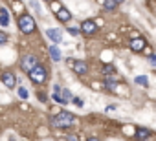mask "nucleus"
<instances>
[{
    "mask_svg": "<svg viewBox=\"0 0 156 141\" xmlns=\"http://www.w3.org/2000/svg\"><path fill=\"white\" fill-rule=\"evenodd\" d=\"M28 75H30V79L35 83V84H42L44 81H46V77H48V74H46V68L44 66H41L39 62L28 72Z\"/></svg>",
    "mask_w": 156,
    "mask_h": 141,
    "instance_id": "1",
    "label": "nucleus"
},
{
    "mask_svg": "<svg viewBox=\"0 0 156 141\" xmlns=\"http://www.w3.org/2000/svg\"><path fill=\"white\" fill-rule=\"evenodd\" d=\"M53 101H57L61 105H68V103H72V92L59 84H53Z\"/></svg>",
    "mask_w": 156,
    "mask_h": 141,
    "instance_id": "2",
    "label": "nucleus"
},
{
    "mask_svg": "<svg viewBox=\"0 0 156 141\" xmlns=\"http://www.w3.org/2000/svg\"><path fill=\"white\" fill-rule=\"evenodd\" d=\"M19 29L22 31V33H26V35H30V33H33L35 31V20H33V17L31 15H20L19 17Z\"/></svg>",
    "mask_w": 156,
    "mask_h": 141,
    "instance_id": "3",
    "label": "nucleus"
},
{
    "mask_svg": "<svg viewBox=\"0 0 156 141\" xmlns=\"http://www.w3.org/2000/svg\"><path fill=\"white\" fill-rule=\"evenodd\" d=\"M73 123V115L68 114V112H61L57 114L55 117H51V125L57 126V128H64V126H70Z\"/></svg>",
    "mask_w": 156,
    "mask_h": 141,
    "instance_id": "4",
    "label": "nucleus"
},
{
    "mask_svg": "<svg viewBox=\"0 0 156 141\" xmlns=\"http://www.w3.org/2000/svg\"><path fill=\"white\" fill-rule=\"evenodd\" d=\"M81 31H83L85 35H94V33L98 31V24H96L94 20H85V22L81 24Z\"/></svg>",
    "mask_w": 156,
    "mask_h": 141,
    "instance_id": "5",
    "label": "nucleus"
},
{
    "mask_svg": "<svg viewBox=\"0 0 156 141\" xmlns=\"http://www.w3.org/2000/svg\"><path fill=\"white\" fill-rule=\"evenodd\" d=\"M0 79H2L4 86H8V88H15V83H17V79H15V75H13L11 72H4Z\"/></svg>",
    "mask_w": 156,
    "mask_h": 141,
    "instance_id": "6",
    "label": "nucleus"
},
{
    "mask_svg": "<svg viewBox=\"0 0 156 141\" xmlns=\"http://www.w3.org/2000/svg\"><path fill=\"white\" fill-rule=\"evenodd\" d=\"M72 68H73V72L79 74V75H83V74L88 72V66H87V62H83V60H73V62H72Z\"/></svg>",
    "mask_w": 156,
    "mask_h": 141,
    "instance_id": "7",
    "label": "nucleus"
},
{
    "mask_svg": "<svg viewBox=\"0 0 156 141\" xmlns=\"http://www.w3.org/2000/svg\"><path fill=\"white\" fill-rule=\"evenodd\" d=\"M39 60H37V57H33V55H26V57H22V68L26 70V72H30V70L37 64Z\"/></svg>",
    "mask_w": 156,
    "mask_h": 141,
    "instance_id": "8",
    "label": "nucleus"
},
{
    "mask_svg": "<svg viewBox=\"0 0 156 141\" xmlns=\"http://www.w3.org/2000/svg\"><path fill=\"white\" fill-rule=\"evenodd\" d=\"M46 37H48L51 42H55V44L62 40V35H61V31H59V29H51V28H48V29H46Z\"/></svg>",
    "mask_w": 156,
    "mask_h": 141,
    "instance_id": "9",
    "label": "nucleus"
},
{
    "mask_svg": "<svg viewBox=\"0 0 156 141\" xmlns=\"http://www.w3.org/2000/svg\"><path fill=\"white\" fill-rule=\"evenodd\" d=\"M55 15H57V19H59L61 22H68V20L72 19V13H70L68 9H64V8H59Z\"/></svg>",
    "mask_w": 156,
    "mask_h": 141,
    "instance_id": "10",
    "label": "nucleus"
},
{
    "mask_svg": "<svg viewBox=\"0 0 156 141\" xmlns=\"http://www.w3.org/2000/svg\"><path fill=\"white\" fill-rule=\"evenodd\" d=\"M145 48V40L143 39H134L132 42H130V50L132 51H141Z\"/></svg>",
    "mask_w": 156,
    "mask_h": 141,
    "instance_id": "11",
    "label": "nucleus"
},
{
    "mask_svg": "<svg viewBox=\"0 0 156 141\" xmlns=\"http://www.w3.org/2000/svg\"><path fill=\"white\" fill-rule=\"evenodd\" d=\"M50 55H51V60H55V62L61 60V50H59L55 44H51V48H50Z\"/></svg>",
    "mask_w": 156,
    "mask_h": 141,
    "instance_id": "12",
    "label": "nucleus"
},
{
    "mask_svg": "<svg viewBox=\"0 0 156 141\" xmlns=\"http://www.w3.org/2000/svg\"><path fill=\"white\" fill-rule=\"evenodd\" d=\"M9 24V17H8V11L4 8H0V26H8Z\"/></svg>",
    "mask_w": 156,
    "mask_h": 141,
    "instance_id": "13",
    "label": "nucleus"
},
{
    "mask_svg": "<svg viewBox=\"0 0 156 141\" xmlns=\"http://www.w3.org/2000/svg\"><path fill=\"white\" fill-rule=\"evenodd\" d=\"M116 6H118L116 0H105V9H107V11H114Z\"/></svg>",
    "mask_w": 156,
    "mask_h": 141,
    "instance_id": "14",
    "label": "nucleus"
},
{
    "mask_svg": "<svg viewBox=\"0 0 156 141\" xmlns=\"http://www.w3.org/2000/svg\"><path fill=\"white\" fill-rule=\"evenodd\" d=\"M103 74L105 75H114L116 74V68L112 64H107V66H103Z\"/></svg>",
    "mask_w": 156,
    "mask_h": 141,
    "instance_id": "15",
    "label": "nucleus"
},
{
    "mask_svg": "<svg viewBox=\"0 0 156 141\" xmlns=\"http://www.w3.org/2000/svg\"><path fill=\"white\" fill-rule=\"evenodd\" d=\"M134 81H136V84H141V86H149V79H147L145 75H138Z\"/></svg>",
    "mask_w": 156,
    "mask_h": 141,
    "instance_id": "16",
    "label": "nucleus"
},
{
    "mask_svg": "<svg viewBox=\"0 0 156 141\" xmlns=\"http://www.w3.org/2000/svg\"><path fill=\"white\" fill-rule=\"evenodd\" d=\"M105 86H107V90H112V92H114V90H116V86H118V83H116L114 79H110V77H108V79L105 81Z\"/></svg>",
    "mask_w": 156,
    "mask_h": 141,
    "instance_id": "17",
    "label": "nucleus"
},
{
    "mask_svg": "<svg viewBox=\"0 0 156 141\" xmlns=\"http://www.w3.org/2000/svg\"><path fill=\"white\" fill-rule=\"evenodd\" d=\"M136 136H138L140 139H145V137H149V136H151V132H149L147 128H140V130L136 132Z\"/></svg>",
    "mask_w": 156,
    "mask_h": 141,
    "instance_id": "18",
    "label": "nucleus"
},
{
    "mask_svg": "<svg viewBox=\"0 0 156 141\" xmlns=\"http://www.w3.org/2000/svg\"><path fill=\"white\" fill-rule=\"evenodd\" d=\"M28 95H30V94H28L26 88H19V97H20V99H28Z\"/></svg>",
    "mask_w": 156,
    "mask_h": 141,
    "instance_id": "19",
    "label": "nucleus"
},
{
    "mask_svg": "<svg viewBox=\"0 0 156 141\" xmlns=\"http://www.w3.org/2000/svg\"><path fill=\"white\" fill-rule=\"evenodd\" d=\"M30 4L33 6V9H35L37 13H41V6H39V2H37V0H30Z\"/></svg>",
    "mask_w": 156,
    "mask_h": 141,
    "instance_id": "20",
    "label": "nucleus"
},
{
    "mask_svg": "<svg viewBox=\"0 0 156 141\" xmlns=\"http://www.w3.org/2000/svg\"><path fill=\"white\" fill-rule=\"evenodd\" d=\"M6 42H8V35H6L4 31H0V46L6 44Z\"/></svg>",
    "mask_w": 156,
    "mask_h": 141,
    "instance_id": "21",
    "label": "nucleus"
},
{
    "mask_svg": "<svg viewBox=\"0 0 156 141\" xmlns=\"http://www.w3.org/2000/svg\"><path fill=\"white\" fill-rule=\"evenodd\" d=\"M72 101H73V103H75L77 106H79V108L83 106V99H79V97H72Z\"/></svg>",
    "mask_w": 156,
    "mask_h": 141,
    "instance_id": "22",
    "label": "nucleus"
},
{
    "mask_svg": "<svg viewBox=\"0 0 156 141\" xmlns=\"http://www.w3.org/2000/svg\"><path fill=\"white\" fill-rule=\"evenodd\" d=\"M68 31H70L72 35H79V29H77V28H68Z\"/></svg>",
    "mask_w": 156,
    "mask_h": 141,
    "instance_id": "23",
    "label": "nucleus"
},
{
    "mask_svg": "<svg viewBox=\"0 0 156 141\" xmlns=\"http://www.w3.org/2000/svg\"><path fill=\"white\" fill-rule=\"evenodd\" d=\"M59 8H61V6H59V4H57V2H51V9H55V11H57V9H59Z\"/></svg>",
    "mask_w": 156,
    "mask_h": 141,
    "instance_id": "24",
    "label": "nucleus"
},
{
    "mask_svg": "<svg viewBox=\"0 0 156 141\" xmlns=\"http://www.w3.org/2000/svg\"><path fill=\"white\" fill-rule=\"evenodd\" d=\"M149 60H151V64H152V66L156 64V57H154V55H151V57H149Z\"/></svg>",
    "mask_w": 156,
    "mask_h": 141,
    "instance_id": "25",
    "label": "nucleus"
},
{
    "mask_svg": "<svg viewBox=\"0 0 156 141\" xmlns=\"http://www.w3.org/2000/svg\"><path fill=\"white\" fill-rule=\"evenodd\" d=\"M37 95H39V99H41V101H46V95H44V94H37Z\"/></svg>",
    "mask_w": 156,
    "mask_h": 141,
    "instance_id": "26",
    "label": "nucleus"
},
{
    "mask_svg": "<svg viewBox=\"0 0 156 141\" xmlns=\"http://www.w3.org/2000/svg\"><path fill=\"white\" fill-rule=\"evenodd\" d=\"M116 2H118V4H121V2H123V0H116Z\"/></svg>",
    "mask_w": 156,
    "mask_h": 141,
    "instance_id": "27",
    "label": "nucleus"
},
{
    "mask_svg": "<svg viewBox=\"0 0 156 141\" xmlns=\"http://www.w3.org/2000/svg\"><path fill=\"white\" fill-rule=\"evenodd\" d=\"M44 2H51V0H44Z\"/></svg>",
    "mask_w": 156,
    "mask_h": 141,
    "instance_id": "28",
    "label": "nucleus"
}]
</instances>
